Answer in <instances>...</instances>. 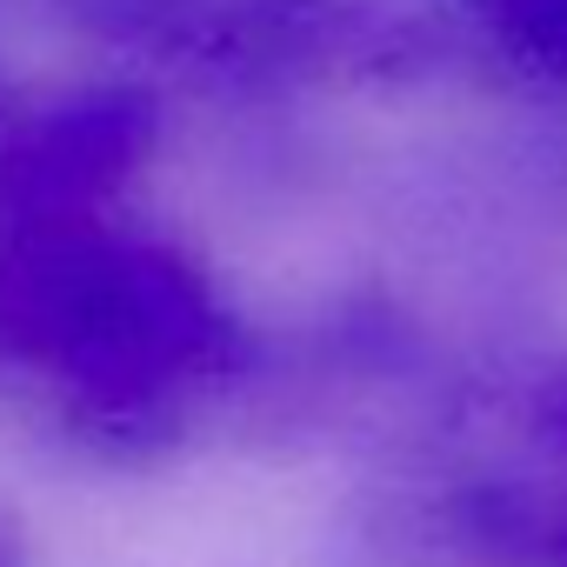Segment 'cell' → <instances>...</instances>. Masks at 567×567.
Listing matches in <instances>:
<instances>
[{"label": "cell", "instance_id": "3", "mask_svg": "<svg viewBox=\"0 0 567 567\" xmlns=\"http://www.w3.org/2000/svg\"><path fill=\"white\" fill-rule=\"evenodd\" d=\"M161 141V107L134 81L74 87L34 114L0 121V220H61L114 207V194L147 167Z\"/></svg>", "mask_w": 567, "mask_h": 567}, {"label": "cell", "instance_id": "7", "mask_svg": "<svg viewBox=\"0 0 567 567\" xmlns=\"http://www.w3.org/2000/svg\"><path fill=\"white\" fill-rule=\"evenodd\" d=\"M8 114H14V87H8V81H0V121H8Z\"/></svg>", "mask_w": 567, "mask_h": 567}, {"label": "cell", "instance_id": "6", "mask_svg": "<svg viewBox=\"0 0 567 567\" xmlns=\"http://www.w3.org/2000/svg\"><path fill=\"white\" fill-rule=\"evenodd\" d=\"M0 567H21V547H14V534H8V520H0Z\"/></svg>", "mask_w": 567, "mask_h": 567}, {"label": "cell", "instance_id": "4", "mask_svg": "<svg viewBox=\"0 0 567 567\" xmlns=\"http://www.w3.org/2000/svg\"><path fill=\"white\" fill-rule=\"evenodd\" d=\"M434 14L454 54H481L527 87H567V0H434Z\"/></svg>", "mask_w": 567, "mask_h": 567}, {"label": "cell", "instance_id": "1", "mask_svg": "<svg viewBox=\"0 0 567 567\" xmlns=\"http://www.w3.org/2000/svg\"><path fill=\"white\" fill-rule=\"evenodd\" d=\"M260 374L214 274L114 207L0 220V408L81 461L154 467Z\"/></svg>", "mask_w": 567, "mask_h": 567}, {"label": "cell", "instance_id": "5", "mask_svg": "<svg viewBox=\"0 0 567 567\" xmlns=\"http://www.w3.org/2000/svg\"><path fill=\"white\" fill-rule=\"evenodd\" d=\"M534 434L560 467V481L547 494H554V534H560V567H567V361L534 381Z\"/></svg>", "mask_w": 567, "mask_h": 567}, {"label": "cell", "instance_id": "2", "mask_svg": "<svg viewBox=\"0 0 567 567\" xmlns=\"http://www.w3.org/2000/svg\"><path fill=\"white\" fill-rule=\"evenodd\" d=\"M0 21L207 87H408L454 61L434 0H0Z\"/></svg>", "mask_w": 567, "mask_h": 567}]
</instances>
